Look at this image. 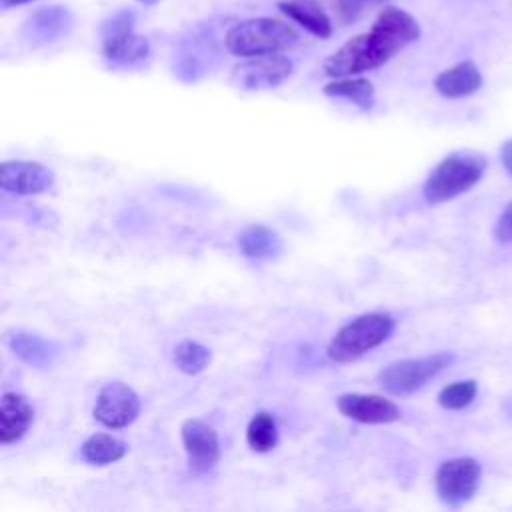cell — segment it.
<instances>
[{
    "mask_svg": "<svg viewBox=\"0 0 512 512\" xmlns=\"http://www.w3.org/2000/svg\"><path fill=\"white\" fill-rule=\"evenodd\" d=\"M418 38L420 24L412 14L396 6H384L368 32L350 38L324 60V72L330 78L358 76L384 66Z\"/></svg>",
    "mask_w": 512,
    "mask_h": 512,
    "instance_id": "6da1fadb",
    "label": "cell"
},
{
    "mask_svg": "<svg viewBox=\"0 0 512 512\" xmlns=\"http://www.w3.org/2000/svg\"><path fill=\"white\" fill-rule=\"evenodd\" d=\"M300 40L294 26L276 18H248L234 24L226 36L224 46L230 54L240 58L284 52Z\"/></svg>",
    "mask_w": 512,
    "mask_h": 512,
    "instance_id": "7a4b0ae2",
    "label": "cell"
},
{
    "mask_svg": "<svg viewBox=\"0 0 512 512\" xmlns=\"http://www.w3.org/2000/svg\"><path fill=\"white\" fill-rule=\"evenodd\" d=\"M396 328V320L388 312H364L346 322L330 340L326 354L332 362L348 364L370 350L384 344Z\"/></svg>",
    "mask_w": 512,
    "mask_h": 512,
    "instance_id": "3957f363",
    "label": "cell"
},
{
    "mask_svg": "<svg viewBox=\"0 0 512 512\" xmlns=\"http://www.w3.org/2000/svg\"><path fill=\"white\" fill-rule=\"evenodd\" d=\"M486 158L480 152L460 150L440 160L428 174L422 196L428 204H442L468 192L484 174Z\"/></svg>",
    "mask_w": 512,
    "mask_h": 512,
    "instance_id": "277c9868",
    "label": "cell"
},
{
    "mask_svg": "<svg viewBox=\"0 0 512 512\" xmlns=\"http://www.w3.org/2000/svg\"><path fill=\"white\" fill-rule=\"evenodd\" d=\"M454 362V354L436 352L422 358H406L388 364L376 376L382 390L394 396H410L426 382L436 378L444 368Z\"/></svg>",
    "mask_w": 512,
    "mask_h": 512,
    "instance_id": "5b68a950",
    "label": "cell"
},
{
    "mask_svg": "<svg viewBox=\"0 0 512 512\" xmlns=\"http://www.w3.org/2000/svg\"><path fill=\"white\" fill-rule=\"evenodd\" d=\"M480 480L482 466L478 460L468 456L444 460L434 478L438 498L450 508H460L470 502L480 486Z\"/></svg>",
    "mask_w": 512,
    "mask_h": 512,
    "instance_id": "8992f818",
    "label": "cell"
},
{
    "mask_svg": "<svg viewBox=\"0 0 512 512\" xmlns=\"http://www.w3.org/2000/svg\"><path fill=\"white\" fill-rule=\"evenodd\" d=\"M294 64L288 56L274 52L250 56L232 68L230 80L240 90H268L290 78Z\"/></svg>",
    "mask_w": 512,
    "mask_h": 512,
    "instance_id": "52a82bcc",
    "label": "cell"
},
{
    "mask_svg": "<svg viewBox=\"0 0 512 512\" xmlns=\"http://www.w3.org/2000/svg\"><path fill=\"white\" fill-rule=\"evenodd\" d=\"M140 408L142 404L134 388L116 380V382L104 384L98 390L92 416L102 426L110 430H118L134 424L136 418L140 416Z\"/></svg>",
    "mask_w": 512,
    "mask_h": 512,
    "instance_id": "ba28073f",
    "label": "cell"
},
{
    "mask_svg": "<svg viewBox=\"0 0 512 512\" xmlns=\"http://www.w3.org/2000/svg\"><path fill=\"white\" fill-rule=\"evenodd\" d=\"M54 186V172L34 160H4L0 164V188L14 196H34Z\"/></svg>",
    "mask_w": 512,
    "mask_h": 512,
    "instance_id": "9c48e42d",
    "label": "cell"
},
{
    "mask_svg": "<svg viewBox=\"0 0 512 512\" xmlns=\"http://www.w3.org/2000/svg\"><path fill=\"white\" fill-rule=\"evenodd\" d=\"M182 446L188 458V466L194 472H208L220 460L218 432L200 418H188L180 428Z\"/></svg>",
    "mask_w": 512,
    "mask_h": 512,
    "instance_id": "30bf717a",
    "label": "cell"
},
{
    "mask_svg": "<svg viewBox=\"0 0 512 512\" xmlns=\"http://www.w3.org/2000/svg\"><path fill=\"white\" fill-rule=\"evenodd\" d=\"M336 408L342 416L360 424H390L400 420V408L380 394L348 392L336 398Z\"/></svg>",
    "mask_w": 512,
    "mask_h": 512,
    "instance_id": "8fae6325",
    "label": "cell"
},
{
    "mask_svg": "<svg viewBox=\"0 0 512 512\" xmlns=\"http://www.w3.org/2000/svg\"><path fill=\"white\" fill-rule=\"evenodd\" d=\"M74 26V16L64 6L36 10L24 24V38L30 44H50L66 36Z\"/></svg>",
    "mask_w": 512,
    "mask_h": 512,
    "instance_id": "7c38bea8",
    "label": "cell"
},
{
    "mask_svg": "<svg viewBox=\"0 0 512 512\" xmlns=\"http://www.w3.org/2000/svg\"><path fill=\"white\" fill-rule=\"evenodd\" d=\"M34 422V406L18 392H4L0 400V442L14 444L26 436Z\"/></svg>",
    "mask_w": 512,
    "mask_h": 512,
    "instance_id": "4fadbf2b",
    "label": "cell"
},
{
    "mask_svg": "<svg viewBox=\"0 0 512 512\" xmlns=\"http://www.w3.org/2000/svg\"><path fill=\"white\" fill-rule=\"evenodd\" d=\"M148 54H150L148 40L134 34L132 30L102 36V56L112 66H134L144 62Z\"/></svg>",
    "mask_w": 512,
    "mask_h": 512,
    "instance_id": "5bb4252c",
    "label": "cell"
},
{
    "mask_svg": "<svg viewBox=\"0 0 512 512\" xmlns=\"http://www.w3.org/2000/svg\"><path fill=\"white\" fill-rule=\"evenodd\" d=\"M482 86V74L472 60L458 62L456 66L440 72L434 80V88L444 98H464L474 94Z\"/></svg>",
    "mask_w": 512,
    "mask_h": 512,
    "instance_id": "9a60e30c",
    "label": "cell"
},
{
    "mask_svg": "<svg viewBox=\"0 0 512 512\" xmlns=\"http://www.w3.org/2000/svg\"><path fill=\"white\" fill-rule=\"evenodd\" d=\"M278 8L318 38H328L332 34V22L318 0H282L278 2Z\"/></svg>",
    "mask_w": 512,
    "mask_h": 512,
    "instance_id": "2e32d148",
    "label": "cell"
},
{
    "mask_svg": "<svg viewBox=\"0 0 512 512\" xmlns=\"http://www.w3.org/2000/svg\"><path fill=\"white\" fill-rule=\"evenodd\" d=\"M6 342L10 346V350L24 360L26 364L46 370L52 364V358L56 354V348L52 342L44 340L38 334L32 332H24V330H14L6 336Z\"/></svg>",
    "mask_w": 512,
    "mask_h": 512,
    "instance_id": "e0dca14e",
    "label": "cell"
},
{
    "mask_svg": "<svg viewBox=\"0 0 512 512\" xmlns=\"http://www.w3.org/2000/svg\"><path fill=\"white\" fill-rule=\"evenodd\" d=\"M238 248L250 260H268L282 252V238L264 224H250L238 234Z\"/></svg>",
    "mask_w": 512,
    "mask_h": 512,
    "instance_id": "ac0fdd59",
    "label": "cell"
},
{
    "mask_svg": "<svg viewBox=\"0 0 512 512\" xmlns=\"http://www.w3.org/2000/svg\"><path fill=\"white\" fill-rule=\"evenodd\" d=\"M128 452V444L112 434L96 432L88 436L80 446V456L92 466H108L122 460Z\"/></svg>",
    "mask_w": 512,
    "mask_h": 512,
    "instance_id": "d6986e66",
    "label": "cell"
},
{
    "mask_svg": "<svg viewBox=\"0 0 512 512\" xmlns=\"http://www.w3.org/2000/svg\"><path fill=\"white\" fill-rule=\"evenodd\" d=\"M324 94L330 98H344L364 112L372 110L374 106V84L360 76L334 78L324 86Z\"/></svg>",
    "mask_w": 512,
    "mask_h": 512,
    "instance_id": "ffe728a7",
    "label": "cell"
},
{
    "mask_svg": "<svg viewBox=\"0 0 512 512\" xmlns=\"http://www.w3.org/2000/svg\"><path fill=\"white\" fill-rule=\"evenodd\" d=\"M246 444L252 452L266 454L278 444V424L272 412L260 410L256 412L246 428Z\"/></svg>",
    "mask_w": 512,
    "mask_h": 512,
    "instance_id": "44dd1931",
    "label": "cell"
},
{
    "mask_svg": "<svg viewBox=\"0 0 512 512\" xmlns=\"http://www.w3.org/2000/svg\"><path fill=\"white\" fill-rule=\"evenodd\" d=\"M210 350L194 340H182L172 350V362L184 374H200L210 364Z\"/></svg>",
    "mask_w": 512,
    "mask_h": 512,
    "instance_id": "7402d4cb",
    "label": "cell"
},
{
    "mask_svg": "<svg viewBox=\"0 0 512 512\" xmlns=\"http://www.w3.org/2000/svg\"><path fill=\"white\" fill-rule=\"evenodd\" d=\"M476 382L474 380H460L452 382L438 394V404L446 410H462L472 404L476 398Z\"/></svg>",
    "mask_w": 512,
    "mask_h": 512,
    "instance_id": "603a6c76",
    "label": "cell"
},
{
    "mask_svg": "<svg viewBox=\"0 0 512 512\" xmlns=\"http://www.w3.org/2000/svg\"><path fill=\"white\" fill-rule=\"evenodd\" d=\"M388 0H334V10L342 22L356 20L366 6L370 4H386Z\"/></svg>",
    "mask_w": 512,
    "mask_h": 512,
    "instance_id": "cb8c5ba5",
    "label": "cell"
},
{
    "mask_svg": "<svg viewBox=\"0 0 512 512\" xmlns=\"http://www.w3.org/2000/svg\"><path fill=\"white\" fill-rule=\"evenodd\" d=\"M134 12L128 8H122L118 12H114L104 24H102V36L108 34H118V32H128L134 28Z\"/></svg>",
    "mask_w": 512,
    "mask_h": 512,
    "instance_id": "d4e9b609",
    "label": "cell"
},
{
    "mask_svg": "<svg viewBox=\"0 0 512 512\" xmlns=\"http://www.w3.org/2000/svg\"><path fill=\"white\" fill-rule=\"evenodd\" d=\"M494 238L502 244H512V202H508L494 226Z\"/></svg>",
    "mask_w": 512,
    "mask_h": 512,
    "instance_id": "484cf974",
    "label": "cell"
},
{
    "mask_svg": "<svg viewBox=\"0 0 512 512\" xmlns=\"http://www.w3.org/2000/svg\"><path fill=\"white\" fill-rule=\"evenodd\" d=\"M500 158H502L504 170L512 176V138L508 142H504V146L500 150Z\"/></svg>",
    "mask_w": 512,
    "mask_h": 512,
    "instance_id": "4316f807",
    "label": "cell"
},
{
    "mask_svg": "<svg viewBox=\"0 0 512 512\" xmlns=\"http://www.w3.org/2000/svg\"><path fill=\"white\" fill-rule=\"evenodd\" d=\"M28 2H34V0H0L2 8H12V6H20V4H28Z\"/></svg>",
    "mask_w": 512,
    "mask_h": 512,
    "instance_id": "83f0119b",
    "label": "cell"
},
{
    "mask_svg": "<svg viewBox=\"0 0 512 512\" xmlns=\"http://www.w3.org/2000/svg\"><path fill=\"white\" fill-rule=\"evenodd\" d=\"M136 2H140V4H144V6H154V4H158L160 0H136Z\"/></svg>",
    "mask_w": 512,
    "mask_h": 512,
    "instance_id": "f1b7e54d",
    "label": "cell"
}]
</instances>
